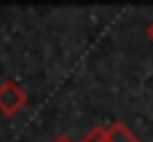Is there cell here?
<instances>
[{
    "mask_svg": "<svg viewBox=\"0 0 153 142\" xmlns=\"http://www.w3.org/2000/svg\"><path fill=\"white\" fill-rule=\"evenodd\" d=\"M83 142H143L126 124H110V126H97L91 129Z\"/></svg>",
    "mask_w": 153,
    "mask_h": 142,
    "instance_id": "obj_1",
    "label": "cell"
},
{
    "mask_svg": "<svg viewBox=\"0 0 153 142\" xmlns=\"http://www.w3.org/2000/svg\"><path fill=\"white\" fill-rule=\"evenodd\" d=\"M27 105V91L16 83V81H3L0 83V113L3 115H13Z\"/></svg>",
    "mask_w": 153,
    "mask_h": 142,
    "instance_id": "obj_2",
    "label": "cell"
},
{
    "mask_svg": "<svg viewBox=\"0 0 153 142\" xmlns=\"http://www.w3.org/2000/svg\"><path fill=\"white\" fill-rule=\"evenodd\" d=\"M51 142H73V140H70L67 134H62V137H56V140H51Z\"/></svg>",
    "mask_w": 153,
    "mask_h": 142,
    "instance_id": "obj_3",
    "label": "cell"
},
{
    "mask_svg": "<svg viewBox=\"0 0 153 142\" xmlns=\"http://www.w3.org/2000/svg\"><path fill=\"white\" fill-rule=\"evenodd\" d=\"M145 32H148V40H151V43H153V21H151V24H148V30H145Z\"/></svg>",
    "mask_w": 153,
    "mask_h": 142,
    "instance_id": "obj_4",
    "label": "cell"
}]
</instances>
